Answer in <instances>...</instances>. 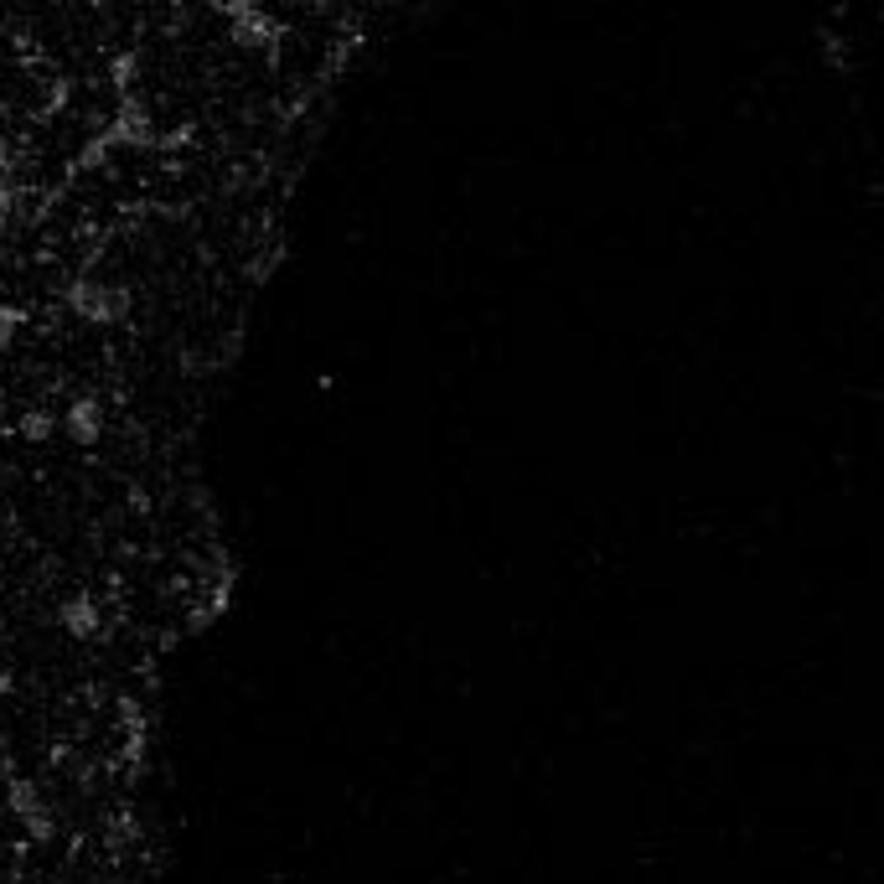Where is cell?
Wrapping results in <instances>:
<instances>
[{"label": "cell", "instance_id": "3", "mask_svg": "<svg viewBox=\"0 0 884 884\" xmlns=\"http://www.w3.org/2000/svg\"><path fill=\"white\" fill-rule=\"evenodd\" d=\"M63 430H68L73 445H99V435H104V409H99L94 399H78V404L63 414Z\"/></svg>", "mask_w": 884, "mask_h": 884}, {"label": "cell", "instance_id": "4", "mask_svg": "<svg viewBox=\"0 0 884 884\" xmlns=\"http://www.w3.org/2000/svg\"><path fill=\"white\" fill-rule=\"evenodd\" d=\"M57 621H63V631L68 636H99V605L88 600V595H68L63 605H57Z\"/></svg>", "mask_w": 884, "mask_h": 884}, {"label": "cell", "instance_id": "2", "mask_svg": "<svg viewBox=\"0 0 884 884\" xmlns=\"http://www.w3.org/2000/svg\"><path fill=\"white\" fill-rule=\"evenodd\" d=\"M223 16L238 26V42L243 47H274V21L264 16V11H254V6H223Z\"/></svg>", "mask_w": 884, "mask_h": 884}, {"label": "cell", "instance_id": "1", "mask_svg": "<svg viewBox=\"0 0 884 884\" xmlns=\"http://www.w3.org/2000/svg\"><path fill=\"white\" fill-rule=\"evenodd\" d=\"M68 306H73L83 321H94V326H119V321L130 316V290H119V285H94V280H73Z\"/></svg>", "mask_w": 884, "mask_h": 884}, {"label": "cell", "instance_id": "6", "mask_svg": "<svg viewBox=\"0 0 884 884\" xmlns=\"http://www.w3.org/2000/svg\"><path fill=\"white\" fill-rule=\"evenodd\" d=\"M21 430H26V435H32V440H42V435L52 430V419H26V424H21Z\"/></svg>", "mask_w": 884, "mask_h": 884}, {"label": "cell", "instance_id": "5", "mask_svg": "<svg viewBox=\"0 0 884 884\" xmlns=\"http://www.w3.org/2000/svg\"><path fill=\"white\" fill-rule=\"evenodd\" d=\"M16 326H21V311L16 306H0V352L11 347V337H16Z\"/></svg>", "mask_w": 884, "mask_h": 884}]
</instances>
